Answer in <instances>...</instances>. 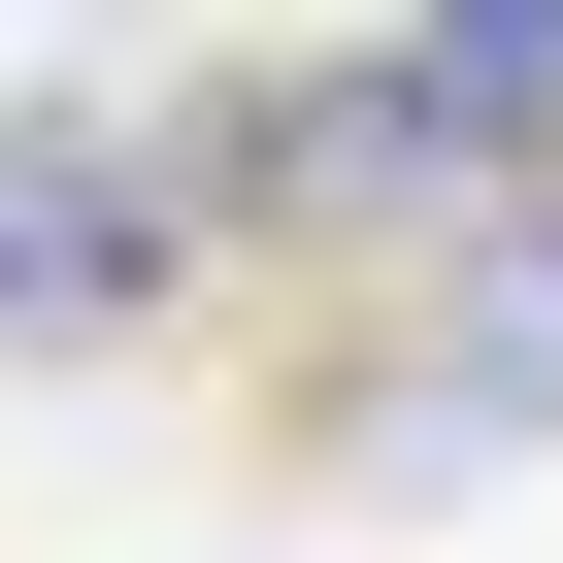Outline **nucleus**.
I'll return each instance as SVG.
<instances>
[{
    "label": "nucleus",
    "instance_id": "obj_1",
    "mask_svg": "<svg viewBox=\"0 0 563 563\" xmlns=\"http://www.w3.org/2000/svg\"><path fill=\"white\" fill-rule=\"evenodd\" d=\"M166 265H199V166L133 100H0V332H166Z\"/></svg>",
    "mask_w": 563,
    "mask_h": 563
},
{
    "label": "nucleus",
    "instance_id": "obj_2",
    "mask_svg": "<svg viewBox=\"0 0 563 563\" xmlns=\"http://www.w3.org/2000/svg\"><path fill=\"white\" fill-rule=\"evenodd\" d=\"M232 166H265V199H464V100H431V67H299Z\"/></svg>",
    "mask_w": 563,
    "mask_h": 563
},
{
    "label": "nucleus",
    "instance_id": "obj_3",
    "mask_svg": "<svg viewBox=\"0 0 563 563\" xmlns=\"http://www.w3.org/2000/svg\"><path fill=\"white\" fill-rule=\"evenodd\" d=\"M398 67L464 100V166H563V0H398Z\"/></svg>",
    "mask_w": 563,
    "mask_h": 563
},
{
    "label": "nucleus",
    "instance_id": "obj_4",
    "mask_svg": "<svg viewBox=\"0 0 563 563\" xmlns=\"http://www.w3.org/2000/svg\"><path fill=\"white\" fill-rule=\"evenodd\" d=\"M563 398V265H497V299H464V431H530Z\"/></svg>",
    "mask_w": 563,
    "mask_h": 563
}]
</instances>
